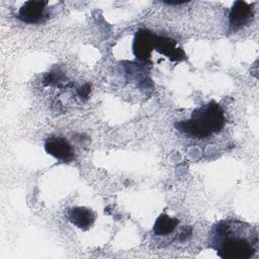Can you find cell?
Masks as SVG:
<instances>
[{
  "label": "cell",
  "mask_w": 259,
  "mask_h": 259,
  "mask_svg": "<svg viewBox=\"0 0 259 259\" xmlns=\"http://www.w3.org/2000/svg\"><path fill=\"white\" fill-rule=\"evenodd\" d=\"M178 224L179 221L177 219L170 218L168 214L162 213L156 220L153 232L156 236H167L177 228Z\"/></svg>",
  "instance_id": "9"
},
{
  "label": "cell",
  "mask_w": 259,
  "mask_h": 259,
  "mask_svg": "<svg viewBox=\"0 0 259 259\" xmlns=\"http://www.w3.org/2000/svg\"><path fill=\"white\" fill-rule=\"evenodd\" d=\"M47 1H26L18 10V17L21 21L33 24L39 23L49 17Z\"/></svg>",
  "instance_id": "4"
},
{
  "label": "cell",
  "mask_w": 259,
  "mask_h": 259,
  "mask_svg": "<svg viewBox=\"0 0 259 259\" xmlns=\"http://www.w3.org/2000/svg\"><path fill=\"white\" fill-rule=\"evenodd\" d=\"M254 16L252 5L245 1H236L229 13V26L232 31H238L248 25Z\"/></svg>",
  "instance_id": "3"
},
{
  "label": "cell",
  "mask_w": 259,
  "mask_h": 259,
  "mask_svg": "<svg viewBox=\"0 0 259 259\" xmlns=\"http://www.w3.org/2000/svg\"><path fill=\"white\" fill-rule=\"evenodd\" d=\"M45 149L48 154L62 162H71L74 159V150L63 137L49 138L45 144Z\"/></svg>",
  "instance_id": "6"
},
{
  "label": "cell",
  "mask_w": 259,
  "mask_h": 259,
  "mask_svg": "<svg viewBox=\"0 0 259 259\" xmlns=\"http://www.w3.org/2000/svg\"><path fill=\"white\" fill-rule=\"evenodd\" d=\"M154 40L155 34L153 32L148 29L138 30L133 45V52L136 58L144 62L150 61L152 51L154 50Z\"/></svg>",
  "instance_id": "5"
},
{
  "label": "cell",
  "mask_w": 259,
  "mask_h": 259,
  "mask_svg": "<svg viewBox=\"0 0 259 259\" xmlns=\"http://www.w3.org/2000/svg\"><path fill=\"white\" fill-rule=\"evenodd\" d=\"M67 217L74 226L82 230L90 228L95 221L94 211L84 206H77L69 209Z\"/></svg>",
  "instance_id": "8"
},
{
  "label": "cell",
  "mask_w": 259,
  "mask_h": 259,
  "mask_svg": "<svg viewBox=\"0 0 259 259\" xmlns=\"http://www.w3.org/2000/svg\"><path fill=\"white\" fill-rule=\"evenodd\" d=\"M207 244L222 259H250L258 252V233L247 223L224 220L212 226Z\"/></svg>",
  "instance_id": "1"
},
{
  "label": "cell",
  "mask_w": 259,
  "mask_h": 259,
  "mask_svg": "<svg viewBox=\"0 0 259 259\" xmlns=\"http://www.w3.org/2000/svg\"><path fill=\"white\" fill-rule=\"evenodd\" d=\"M225 120V113L220 104L210 101L195 108L188 119L176 122L175 127L186 138L203 140L221 132Z\"/></svg>",
  "instance_id": "2"
},
{
  "label": "cell",
  "mask_w": 259,
  "mask_h": 259,
  "mask_svg": "<svg viewBox=\"0 0 259 259\" xmlns=\"http://www.w3.org/2000/svg\"><path fill=\"white\" fill-rule=\"evenodd\" d=\"M154 50L168 57L172 61H181L185 58L184 52L182 49L177 47L175 40L164 36H158L156 34L154 40Z\"/></svg>",
  "instance_id": "7"
}]
</instances>
